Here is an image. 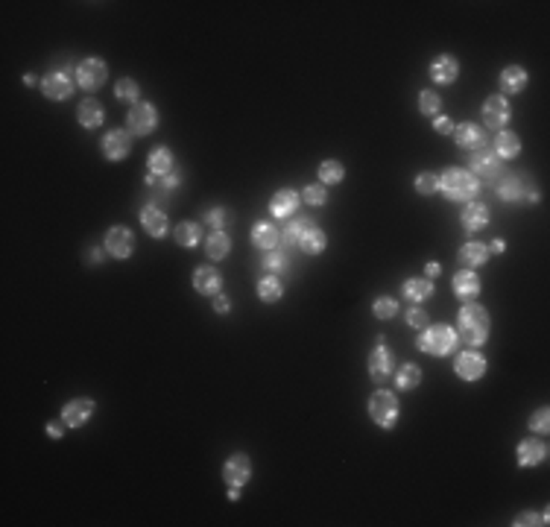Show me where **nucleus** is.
I'll return each instance as SVG.
<instances>
[{"mask_svg": "<svg viewBox=\"0 0 550 527\" xmlns=\"http://www.w3.org/2000/svg\"><path fill=\"white\" fill-rule=\"evenodd\" d=\"M407 325H410V328H419V331H424V328L430 325V320H427V310H422V308H416V305H412V308L407 310Z\"/></svg>", "mask_w": 550, "mask_h": 527, "instance_id": "nucleus-46", "label": "nucleus"}, {"mask_svg": "<svg viewBox=\"0 0 550 527\" xmlns=\"http://www.w3.org/2000/svg\"><path fill=\"white\" fill-rule=\"evenodd\" d=\"M85 261H91V264H100V261H103V252L88 249V252H85Z\"/></svg>", "mask_w": 550, "mask_h": 527, "instance_id": "nucleus-53", "label": "nucleus"}, {"mask_svg": "<svg viewBox=\"0 0 550 527\" xmlns=\"http://www.w3.org/2000/svg\"><path fill=\"white\" fill-rule=\"evenodd\" d=\"M281 267H284V252L269 249V252H267V258H264V269L275 272V269H281Z\"/></svg>", "mask_w": 550, "mask_h": 527, "instance_id": "nucleus-48", "label": "nucleus"}, {"mask_svg": "<svg viewBox=\"0 0 550 527\" xmlns=\"http://www.w3.org/2000/svg\"><path fill=\"white\" fill-rule=\"evenodd\" d=\"M544 457H547V445L542 440L527 437L518 442V466L521 468H533V466L544 463Z\"/></svg>", "mask_w": 550, "mask_h": 527, "instance_id": "nucleus-16", "label": "nucleus"}, {"mask_svg": "<svg viewBox=\"0 0 550 527\" xmlns=\"http://www.w3.org/2000/svg\"><path fill=\"white\" fill-rule=\"evenodd\" d=\"M412 188H416V193H422V197H430V193L439 190V176L436 173H422V176H416Z\"/></svg>", "mask_w": 550, "mask_h": 527, "instance_id": "nucleus-42", "label": "nucleus"}, {"mask_svg": "<svg viewBox=\"0 0 550 527\" xmlns=\"http://www.w3.org/2000/svg\"><path fill=\"white\" fill-rule=\"evenodd\" d=\"M310 226H313V223H310V217H299V220H290V223H287V229H284V241H287V243H302L305 231H307Z\"/></svg>", "mask_w": 550, "mask_h": 527, "instance_id": "nucleus-38", "label": "nucleus"}, {"mask_svg": "<svg viewBox=\"0 0 550 527\" xmlns=\"http://www.w3.org/2000/svg\"><path fill=\"white\" fill-rule=\"evenodd\" d=\"M369 416L378 428H384V431L396 428V422H398V396L389 393V389H375V393L369 396Z\"/></svg>", "mask_w": 550, "mask_h": 527, "instance_id": "nucleus-3", "label": "nucleus"}, {"mask_svg": "<svg viewBox=\"0 0 550 527\" xmlns=\"http://www.w3.org/2000/svg\"><path fill=\"white\" fill-rule=\"evenodd\" d=\"M454 141H457V147H463V150H480L483 144H486V132L477 126V123H457L454 126Z\"/></svg>", "mask_w": 550, "mask_h": 527, "instance_id": "nucleus-20", "label": "nucleus"}, {"mask_svg": "<svg viewBox=\"0 0 550 527\" xmlns=\"http://www.w3.org/2000/svg\"><path fill=\"white\" fill-rule=\"evenodd\" d=\"M434 132H439V135H454V121H451V117H445V114H436Z\"/></svg>", "mask_w": 550, "mask_h": 527, "instance_id": "nucleus-49", "label": "nucleus"}, {"mask_svg": "<svg viewBox=\"0 0 550 527\" xmlns=\"http://www.w3.org/2000/svg\"><path fill=\"white\" fill-rule=\"evenodd\" d=\"M200 241H202V229L196 223H179V226H176V243H179V246L193 249Z\"/></svg>", "mask_w": 550, "mask_h": 527, "instance_id": "nucleus-34", "label": "nucleus"}, {"mask_svg": "<svg viewBox=\"0 0 550 527\" xmlns=\"http://www.w3.org/2000/svg\"><path fill=\"white\" fill-rule=\"evenodd\" d=\"M106 252L111 258H129L135 252V234L126 226H111L106 231Z\"/></svg>", "mask_w": 550, "mask_h": 527, "instance_id": "nucleus-8", "label": "nucleus"}, {"mask_svg": "<svg viewBox=\"0 0 550 527\" xmlns=\"http://www.w3.org/2000/svg\"><path fill=\"white\" fill-rule=\"evenodd\" d=\"M47 434H50L53 440H59V437H62L65 431H62V425H59V422H50V425H47Z\"/></svg>", "mask_w": 550, "mask_h": 527, "instance_id": "nucleus-52", "label": "nucleus"}, {"mask_svg": "<svg viewBox=\"0 0 550 527\" xmlns=\"http://www.w3.org/2000/svg\"><path fill=\"white\" fill-rule=\"evenodd\" d=\"M471 170L480 173L483 179H495L501 173V159L495 155V150H489V147L471 150Z\"/></svg>", "mask_w": 550, "mask_h": 527, "instance_id": "nucleus-14", "label": "nucleus"}, {"mask_svg": "<svg viewBox=\"0 0 550 527\" xmlns=\"http://www.w3.org/2000/svg\"><path fill=\"white\" fill-rule=\"evenodd\" d=\"M401 293H404V299H410L412 305H419V302L434 296V281H430V279H407Z\"/></svg>", "mask_w": 550, "mask_h": 527, "instance_id": "nucleus-26", "label": "nucleus"}, {"mask_svg": "<svg viewBox=\"0 0 550 527\" xmlns=\"http://www.w3.org/2000/svg\"><path fill=\"white\" fill-rule=\"evenodd\" d=\"M302 200H305L307 205H325L328 190H325L322 185H307V188L302 190Z\"/></svg>", "mask_w": 550, "mask_h": 527, "instance_id": "nucleus-44", "label": "nucleus"}, {"mask_svg": "<svg viewBox=\"0 0 550 527\" xmlns=\"http://www.w3.org/2000/svg\"><path fill=\"white\" fill-rule=\"evenodd\" d=\"M372 314H375L378 320H392L398 314V302L392 296H378L375 302H372Z\"/></svg>", "mask_w": 550, "mask_h": 527, "instance_id": "nucleus-37", "label": "nucleus"}, {"mask_svg": "<svg viewBox=\"0 0 550 527\" xmlns=\"http://www.w3.org/2000/svg\"><path fill=\"white\" fill-rule=\"evenodd\" d=\"M258 296H261V302L275 305V302L284 296V284L275 279V276H264V279L258 281Z\"/></svg>", "mask_w": 550, "mask_h": 527, "instance_id": "nucleus-33", "label": "nucleus"}, {"mask_svg": "<svg viewBox=\"0 0 550 527\" xmlns=\"http://www.w3.org/2000/svg\"><path fill=\"white\" fill-rule=\"evenodd\" d=\"M214 310H217V314H228V310H231V299L223 296V293H217V296H214Z\"/></svg>", "mask_w": 550, "mask_h": 527, "instance_id": "nucleus-50", "label": "nucleus"}, {"mask_svg": "<svg viewBox=\"0 0 550 527\" xmlns=\"http://www.w3.org/2000/svg\"><path fill=\"white\" fill-rule=\"evenodd\" d=\"M527 88V71L521 65H506L501 71V91L503 94H521Z\"/></svg>", "mask_w": 550, "mask_h": 527, "instance_id": "nucleus-24", "label": "nucleus"}, {"mask_svg": "<svg viewBox=\"0 0 550 527\" xmlns=\"http://www.w3.org/2000/svg\"><path fill=\"white\" fill-rule=\"evenodd\" d=\"M454 372L463 381H480L486 375V358L480 351H460L454 358Z\"/></svg>", "mask_w": 550, "mask_h": 527, "instance_id": "nucleus-9", "label": "nucleus"}, {"mask_svg": "<svg viewBox=\"0 0 550 527\" xmlns=\"http://www.w3.org/2000/svg\"><path fill=\"white\" fill-rule=\"evenodd\" d=\"M228 501H240V486H228Z\"/></svg>", "mask_w": 550, "mask_h": 527, "instance_id": "nucleus-54", "label": "nucleus"}, {"mask_svg": "<svg viewBox=\"0 0 550 527\" xmlns=\"http://www.w3.org/2000/svg\"><path fill=\"white\" fill-rule=\"evenodd\" d=\"M296 208H299V193L290 190V188L279 190L269 200V214H272V217H293V211H296Z\"/></svg>", "mask_w": 550, "mask_h": 527, "instance_id": "nucleus-23", "label": "nucleus"}, {"mask_svg": "<svg viewBox=\"0 0 550 527\" xmlns=\"http://www.w3.org/2000/svg\"><path fill=\"white\" fill-rule=\"evenodd\" d=\"M454 293L463 299V302H471L480 296V279L475 269H460L454 276Z\"/></svg>", "mask_w": 550, "mask_h": 527, "instance_id": "nucleus-22", "label": "nucleus"}, {"mask_svg": "<svg viewBox=\"0 0 550 527\" xmlns=\"http://www.w3.org/2000/svg\"><path fill=\"white\" fill-rule=\"evenodd\" d=\"M419 384H422V369L416 363H404L396 372V387L401 393H410V389H416Z\"/></svg>", "mask_w": 550, "mask_h": 527, "instance_id": "nucleus-32", "label": "nucleus"}, {"mask_svg": "<svg viewBox=\"0 0 550 527\" xmlns=\"http://www.w3.org/2000/svg\"><path fill=\"white\" fill-rule=\"evenodd\" d=\"M126 123H129V132L138 135V138H144L149 135L155 126H159V111H155L149 103H135L126 114Z\"/></svg>", "mask_w": 550, "mask_h": 527, "instance_id": "nucleus-6", "label": "nucleus"}, {"mask_svg": "<svg viewBox=\"0 0 550 527\" xmlns=\"http://www.w3.org/2000/svg\"><path fill=\"white\" fill-rule=\"evenodd\" d=\"M223 478H226V486H246L249 478H252V463L246 454H234L226 460L223 466Z\"/></svg>", "mask_w": 550, "mask_h": 527, "instance_id": "nucleus-12", "label": "nucleus"}, {"mask_svg": "<svg viewBox=\"0 0 550 527\" xmlns=\"http://www.w3.org/2000/svg\"><path fill=\"white\" fill-rule=\"evenodd\" d=\"M228 220H231V214L226 208H211L205 214V226H211L214 231H223V226H228Z\"/></svg>", "mask_w": 550, "mask_h": 527, "instance_id": "nucleus-43", "label": "nucleus"}, {"mask_svg": "<svg viewBox=\"0 0 550 527\" xmlns=\"http://www.w3.org/2000/svg\"><path fill=\"white\" fill-rule=\"evenodd\" d=\"M252 243L258 246V249H275V243H279V229H275V223H258L252 229Z\"/></svg>", "mask_w": 550, "mask_h": 527, "instance_id": "nucleus-31", "label": "nucleus"}, {"mask_svg": "<svg viewBox=\"0 0 550 527\" xmlns=\"http://www.w3.org/2000/svg\"><path fill=\"white\" fill-rule=\"evenodd\" d=\"M424 272H427V279H436L439 272H442V264L439 261H427L424 264Z\"/></svg>", "mask_w": 550, "mask_h": 527, "instance_id": "nucleus-51", "label": "nucleus"}, {"mask_svg": "<svg viewBox=\"0 0 550 527\" xmlns=\"http://www.w3.org/2000/svg\"><path fill=\"white\" fill-rule=\"evenodd\" d=\"M477 176L468 173V170H460V167H451L439 176V190L445 193L448 200L454 202H471L477 193Z\"/></svg>", "mask_w": 550, "mask_h": 527, "instance_id": "nucleus-2", "label": "nucleus"}, {"mask_svg": "<svg viewBox=\"0 0 550 527\" xmlns=\"http://www.w3.org/2000/svg\"><path fill=\"white\" fill-rule=\"evenodd\" d=\"M460 223H463V231L465 234H475V231L486 229V223H489V208L483 202H468L463 208V214H460Z\"/></svg>", "mask_w": 550, "mask_h": 527, "instance_id": "nucleus-19", "label": "nucleus"}, {"mask_svg": "<svg viewBox=\"0 0 550 527\" xmlns=\"http://www.w3.org/2000/svg\"><path fill=\"white\" fill-rule=\"evenodd\" d=\"M147 167H149V173L152 176H170V167H173V155H170V150L167 147H155L152 152H149V159H147Z\"/></svg>", "mask_w": 550, "mask_h": 527, "instance_id": "nucleus-30", "label": "nucleus"}, {"mask_svg": "<svg viewBox=\"0 0 550 527\" xmlns=\"http://www.w3.org/2000/svg\"><path fill=\"white\" fill-rule=\"evenodd\" d=\"M106 76H109V68L103 59H82L76 65V85L82 91H97L106 85Z\"/></svg>", "mask_w": 550, "mask_h": 527, "instance_id": "nucleus-5", "label": "nucleus"}, {"mask_svg": "<svg viewBox=\"0 0 550 527\" xmlns=\"http://www.w3.org/2000/svg\"><path fill=\"white\" fill-rule=\"evenodd\" d=\"M141 226L149 238H164L167 234V214L159 205H147L141 211Z\"/></svg>", "mask_w": 550, "mask_h": 527, "instance_id": "nucleus-21", "label": "nucleus"}, {"mask_svg": "<svg viewBox=\"0 0 550 527\" xmlns=\"http://www.w3.org/2000/svg\"><path fill=\"white\" fill-rule=\"evenodd\" d=\"M524 193H527V200H530V202H536V200H539V190H536V188H530V190H524Z\"/></svg>", "mask_w": 550, "mask_h": 527, "instance_id": "nucleus-56", "label": "nucleus"}, {"mask_svg": "<svg viewBox=\"0 0 550 527\" xmlns=\"http://www.w3.org/2000/svg\"><path fill=\"white\" fill-rule=\"evenodd\" d=\"M530 428H533L536 434H547V431H550V410H547V407L536 410V413L530 416Z\"/></svg>", "mask_w": 550, "mask_h": 527, "instance_id": "nucleus-45", "label": "nucleus"}, {"mask_svg": "<svg viewBox=\"0 0 550 527\" xmlns=\"http://www.w3.org/2000/svg\"><path fill=\"white\" fill-rule=\"evenodd\" d=\"M114 97H117L121 103H132V106H135V100L141 97V88H138L135 80H121V83L114 85Z\"/></svg>", "mask_w": 550, "mask_h": 527, "instance_id": "nucleus-39", "label": "nucleus"}, {"mask_svg": "<svg viewBox=\"0 0 550 527\" xmlns=\"http://www.w3.org/2000/svg\"><path fill=\"white\" fill-rule=\"evenodd\" d=\"M325 243H328V238H325V231L322 229H317V226H310L307 231H305V238H302V252H307V255H319V252L325 249Z\"/></svg>", "mask_w": 550, "mask_h": 527, "instance_id": "nucleus-35", "label": "nucleus"}, {"mask_svg": "<svg viewBox=\"0 0 550 527\" xmlns=\"http://www.w3.org/2000/svg\"><path fill=\"white\" fill-rule=\"evenodd\" d=\"M521 179H515V176H509V179H503L501 182V188H498V197L503 200V202H515V200H521Z\"/></svg>", "mask_w": 550, "mask_h": 527, "instance_id": "nucleus-41", "label": "nucleus"}, {"mask_svg": "<svg viewBox=\"0 0 550 527\" xmlns=\"http://www.w3.org/2000/svg\"><path fill=\"white\" fill-rule=\"evenodd\" d=\"M509 117H513V109H509V100L503 94H492L486 97L483 103V121L489 129H501L503 123H509Z\"/></svg>", "mask_w": 550, "mask_h": 527, "instance_id": "nucleus-10", "label": "nucleus"}, {"mask_svg": "<svg viewBox=\"0 0 550 527\" xmlns=\"http://www.w3.org/2000/svg\"><path fill=\"white\" fill-rule=\"evenodd\" d=\"M103 117H106V111L97 100H82L80 109H76V121H80L82 129H97L103 123Z\"/></svg>", "mask_w": 550, "mask_h": 527, "instance_id": "nucleus-25", "label": "nucleus"}, {"mask_svg": "<svg viewBox=\"0 0 550 527\" xmlns=\"http://www.w3.org/2000/svg\"><path fill=\"white\" fill-rule=\"evenodd\" d=\"M392 369H396V355L392 349H386V340H378L375 349L369 351V375L381 384L392 375Z\"/></svg>", "mask_w": 550, "mask_h": 527, "instance_id": "nucleus-7", "label": "nucleus"}, {"mask_svg": "<svg viewBox=\"0 0 550 527\" xmlns=\"http://www.w3.org/2000/svg\"><path fill=\"white\" fill-rule=\"evenodd\" d=\"M228 252H231V241H228L226 231H211V238H205V255L211 261L228 258Z\"/></svg>", "mask_w": 550, "mask_h": 527, "instance_id": "nucleus-28", "label": "nucleus"}, {"mask_svg": "<svg viewBox=\"0 0 550 527\" xmlns=\"http://www.w3.org/2000/svg\"><path fill=\"white\" fill-rule=\"evenodd\" d=\"M503 249H506L503 238H495V241H492V252H503Z\"/></svg>", "mask_w": 550, "mask_h": 527, "instance_id": "nucleus-55", "label": "nucleus"}, {"mask_svg": "<svg viewBox=\"0 0 550 527\" xmlns=\"http://www.w3.org/2000/svg\"><path fill=\"white\" fill-rule=\"evenodd\" d=\"M24 83H27V85H30V88H32V85H35V83H38V80H35V73H27V76H24Z\"/></svg>", "mask_w": 550, "mask_h": 527, "instance_id": "nucleus-57", "label": "nucleus"}, {"mask_svg": "<svg viewBox=\"0 0 550 527\" xmlns=\"http://www.w3.org/2000/svg\"><path fill=\"white\" fill-rule=\"evenodd\" d=\"M129 152H132V132L111 129L103 135V155L109 162H123Z\"/></svg>", "mask_w": 550, "mask_h": 527, "instance_id": "nucleus-11", "label": "nucleus"}, {"mask_svg": "<svg viewBox=\"0 0 550 527\" xmlns=\"http://www.w3.org/2000/svg\"><path fill=\"white\" fill-rule=\"evenodd\" d=\"M220 287H223V276L214 267H200L193 272V290L200 296H217Z\"/></svg>", "mask_w": 550, "mask_h": 527, "instance_id": "nucleus-17", "label": "nucleus"}, {"mask_svg": "<svg viewBox=\"0 0 550 527\" xmlns=\"http://www.w3.org/2000/svg\"><path fill=\"white\" fill-rule=\"evenodd\" d=\"M319 179H322V185H340V182L346 179V167H343V162H337V159L322 162V164H319Z\"/></svg>", "mask_w": 550, "mask_h": 527, "instance_id": "nucleus-36", "label": "nucleus"}, {"mask_svg": "<svg viewBox=\"0 0 550 527\" xmlns=\"http://www.w3.org/2000/svg\"><path fill=\"white\" fill-rule=\"evenodd\" d=\"M489 331H492V320H489V310L477 302H468L460 308L457 317V337H463V343L468 346H483L489 340Z\"/></svg>", "mask_w": 550, "mask_h": 527, "instance_id": "nucleus-1", "label": "nucleus"}, {"mask_svg": "<svg viewBox=\"0 0 550 527\" xmlns=\"http://www.w3.org/2000/svg\"><path fill=\"white\" fill-rule=\"evenodd\" d=\"M94 416V399H73L62 407V422L68 428H82Z\"/></svg>", "mask_w": 550, "mask_h": 527, "instance_id": "nucleus-13", "label": "nucleus"}, {"mask_svg": "<svg viewBox=\"0 0 550 527\" xmlns=\"http://www.w3.org/2000/svg\"><path fill=\"white\" fill-rule=\"evenodd\" d=\"M419 109H422V114H439V109H442V97H439L434 88H424V91L419 94Z\"/></svg>", "mask_w": 550, "mask_h": 527, "instance_id": "nucleus-40", "label": "nucleus"}, {"mask_svg": "<svg viewBox=\"0 0 550 527\" xmlns=\"http://www.w3.org/2000/svg\"><path fill=\"white\" fill-rule=\"evenodd\" d=\"M495 155L498 159H518L521 155V138L515 132H498V138H495Z\"/></svg>", "mask_w": 550, "mask_h": 527, "instance_id": "nucleus-27", "label": "nucleus"}, {"mask_svg": "<svg viewBox=\"0 0 550 527\" xmlns=\"http://www.w3.org/2000/svg\"><path fill=\"white\" fill-rule=\"evenodd\" d=\"M422 351H427V355H434V358H442L448 355L451 349L457 346V328H451V325H427L424 328V334H419V343H416Z\"/></svg>", "mask_w": 550, "mask_h": 527, "instance_id": "nucleus-4", "label": "nucleus"}, {"mask_svg": "<svg viewBox=\"0 0 550 527\" xmlns=\"http://www.w3.org/2000/svg\"><path fill=\"white\" fill-rule=\"evenodd\" d=\"M460 76V62L454 56H439L434 59V65H430V80L436 85H451Z\"/></svg>", "mask_w": 550, "mask_h": 527, "instance_id": "nucleus-18", "label": "nucleus"}, {"mask_svg": "<svg viewBox=\"0 0 550 527\" xmlns=\"http://www.w3.org/2000/svg\"><path fill=\"white\" fill-rule=\"evenodd\" d=\"M42 91H44L47 100H68V97L73 94V83H71L68 73L53 71L42 80Z\"/></svg>", "mask_w": 550, "mask_h": 527, "instance_id": "nucleus-15", "label": "nucleus"}, {"mask_svg": "<svg viewBox=\"0 0 550 527\" xmlns=\"http://www.w3.org/2000/svg\"><path fill=\"white\" fill-rule=\"evenodd\" d=\"M515 527H530V524H547V513H521L513 521Z\"/></svg>", "mask_w": 550, "mask_h": 527, "instance_id": "nucleus-47", "label": "nucleus"}, {"mask_svg": "<svg viewBox=\"0 0 550 527\" xmlns=\"http://www.w3.org/2000/svg\"><path fill=\"white\" fill-rule=\"evenodd\" d=\"M460 264H465L468 269H475V267H483L486 261H489V249L483 246V243H475V241H471V243H465L463 249H460Z\"/></svg>", "mask_w": 550, "mask_h": 527, "instance_id": "nucleus-29", "label": "nucleus"}]
</instances>
